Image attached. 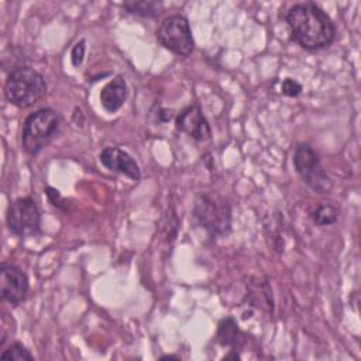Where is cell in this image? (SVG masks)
Returning a JSON list of instances; mask_svg holds the SVG:
<instances>
[{
    "instance_id": "6da1fadb",
    "label": "cell",
    "mask_w": 361,
    "mask_h": 361,
    "mask_svg": "<svg viewBox=\"0 0 361 361\" xmlns=\"http://www.w3.org/2000/svg\"><path fill=\"white\" fill-rule=\"evenodd\" d=\"M290 37L302 48L314 51L329 47L336 38V27L327 13L314 3H299L286 13Z\"/></svg>"
},
{
    "instance_id": "7a4b0ae2",
    "label": "cell",
    "mask_w": 361,
    "mask_h": 361,
    "mask_svg": "<svg viewBox=\"0 0 361 361\" xmlns=\"http://www.w3.org/2000/svg\"><path fill=\"white\" fill-rule=\"evenodd\" d=\"M47 82L44 76L30 66L14 68L4 83V96L7 102L20 109L34 106L44 97Z\"/></svg>"
},
{
    "instance_id": "3957f363",
    "label": "cell",
    "mask_w": 361,
    "mask_h": 361,
    "mask_svg": "<svg viewBox=\"0 0 361 361\" xmlns=\"http://www.w3.org/2000/svg\"><path fill=\"white\" fill-rule=\"evenodd\" d=\"M61 116L49 107L31 113L21 128V147L28 155L39 154L59 133Z\"/></svg>"
},
{
    "instance_id": "277c9868",
    "label": "cell",
    "mask_w": 361,
    "mask_h": 361,
    "mask_svg": "<svg viewBox=\"0 0 361 361\" xmlns=\"http://www.w3.org/2000/svg\"><path fill=\"white\" fill-rule=\"evenodd\" d=\"M192 213L196 223L212 237H226L231 231V207L217 195H199Z\"/></svg>"
},
{
    "instance_id": "5b68a950",
    "label": "cell",
    "mask_w": 361,
    "mask_h": 361,
    "mask_svg": "<svg viewBox=\"0 0 361 361\" xmlns=\"http://www.w3.org/2000/svg\"><path fill=\"white\" fill-rule=\"evenodd\" d=\"M296 173L316 193L326 195L331 190L333 182L323 168L317 152L309 144H299L292 158Z\"/></svg>"
},
{
    "instance_id": "8992f818",
    "label": "cell",
    "mask_w": 361,
    "mask_h": 361,
    "mask_svg": "<svg viewBox=\"0 0 361 361\" xmlns=\"http://www.w3.org/2000/svg\"><path fill=\"white\" fill-rule=\"evenodd\" d=\"M155 35L164 48L179 56H189L195 48L189 21L182 14H171L165 17Z\"/></svg>"
},
{
    "instance_id": "52a82bcc",
    "label": "cell",
    "mask_w": 361,
    "mask_h": 361,
    "mask_svg": "<svg viewBox=\"0 0 361 361\" xmlns=\"http://www.w3.org/2000/svg\"><path fill=\"white\" fill-rule=\"evenodd\" d=\"M8 230L20 237H32L41 231V214L35 200L30 196L18 197L7 209Z\"/></svg>"
},
{
    "instance_id": "ba28073f",
    "label": "cell",
    "mask_w": 361,
    "mask_h": 361,
    "mask_svg": "<svg viewBox=\"0 0 361 361\" xmlns=\"http://www.w3.org/2000/svg\"><path fill=\"white\" fill-rule=\"evenodd\" d=\"M30 282L27 274L11 264H3L0 268V295L1 299L13 306L23 303L28 295Z\"/></svg>"
},
{
    "instance_id": "9c48e42d",
    "label": "cell",
    "mask_w": 361,
    "mask_h": 361,
    "mask_svg": "<svg viewBox=\"0 0 361 361\" xmlns=\"http://www.w3.org/2000/svg\"><path fill=\"white\" fill-rule=\"evenodd\" d=\"M175 126L179 131L197 141L209 140L212 135L209 121L203 116L199 104H190L179 111L175 118Z\"/></svg>"
},
{
    "instance_id": "30bf717a",
    "label": "cell",
    "mask_w": 361,
    "mask_h": 361,
    "mask_svg": "<svg viewBox=\"0 0 361 361\" xmlns=\"http://www.w3.org/2000/svg\"><path fill=\"white\" fill-rule=\"evenodd\" d=\"M99 161L103 166H106L111 172L121 173L133 180H138L141 178V171L138 164L134 161V158L117 148V147H106L99 154Z\"/></svg>"
},
{
    "instance_id": "8fae6325",
    "label": "cell",
    "mask_w": 361,
    "mask_h": 361,
    "mask_svg": "<svg viewBox=\"0 0 361 361\" xmlns=\"http://www.w3.org/2000/svg\"><path fill=\"white\" fill-rule=\"evenodd\" d=\"M127 99V83L123 76H116L100 90V103L109 113L120 110Z\"/></svg>"
},
{
    "instance_id": "7c38bea8",
    "label": "cell",
    "mask_w": 361,
    "mask_h": 361,
    "mask_svg": "<svg viewBox=\"0 0 361 361\" xmlns=\"http://www.w3.org/2000/svg\"><path fill=\"white\" fill-rule=\"evenodd\" d=\"M216 338L221 345H227L233 348H240L245 343V336L240 331L237 323L231 317L223 319L220 322Z\"/></svg>"
},
{
    "instance_id": "4fadbf2b",
    "label": "cell",
    "mask_w": 361,
    "mask_h": 361,
    "mask_svg": "<svg viewBox=\"0 0 361 361\" xmlns=\"http://www.w3.org/2000/svg\"><path fill=\"white\" fill-rule=\"evenodd\" d=\"M124 10L140 17H155L161 13L162 3L159 1H126Z\"/></svg>"
},
{
    "instance_id": "5bb4252c",
    "label": "cell",
    "mask_w": 361,
    "mask_h": 361,
    "mask_svg": "<svg viewBox=\"0 0 361 361\" xmlns=\"http://www.w3.org/2000/svg\"><path fill=\"white\" fill-rule=\"evenodd\" d=\"M312 219L317 226H330L337 221L338 209L330 203H323L312 213Z\"/></svg>"
},
{
    "instance_id": "9a60e30c",
    "label": "cell",
    "mask_w": 361,
    "mask_h": 361,
    "mask_svg": "<svg viewBox=\"0 0 361 361\" xmlns=\"http://www.w3.org/2000/svg\"><path fill=\"white\" fill-rule=\"evenodd\" d=\"M1 360H34L32 354L30 353V350L21 344V343H13L10 344L1 354H0Z\"/></svg>"
},
{
    "instance_id": "2e32d148",
    "label": "cell",
    "mask_w": 361,
    "mask_h": 361,
    "mask_svg": "<svg viewBox=\"0 0 361 361\" xmlns=\"http://www.w3.org/2000/svg\"><path fill=\"white\" fill-rule=\"evenodd\" d=\"M282 93L289 97H296L302 93V85L292 78H285L282 82Z\"/></svg>"
},
{
    "instance_id": "e0dca14e",
    "label": "cell",
    "mask_w": 361,
    "mask_h": 361,
    "mask_svg": "<svg viewBox=\"0 0 361 361\" xmlns=\"http://www.w3.org/2000/svg\"><path fill=\"white\" fill-rule=\"evenodd\" d=\"M85 51H86V42L85 39H80L79 42H76L71 51V61L73 63V66H79L83 62L85 58Z\"/></svg>"
},
{
    "instance_id": "ac0fdd59",
    "label": "cell",
    "mask_w": 361,
    "mask_h": 361,
    "mask_svg": "<svg viewBox=\"0 0 361 361\" xmlns=\"http://www.w3.org/2000/svg\"><path fill=\"white\" fill-rule=\"evenodd\" d=\"M223 358H224V360H240L241 357H240V354H237V351H235V353H231V354L224 355Z\"/></svg>"
},
{
    "instance_id": "d6986e66",
    "label": "cell",
    "mask_w": 361,
    "mask_h": 361,
    "mask_svg": "<svg viewBox=\"0 0 361 361\" xmlns=\"http://www.w3.org/2000/svg\"><path fill=\"white\" fill-rule=\"evenodd\" d=\"M161 360H178V357H175V355H162Z\"/></svg>"
}]
</instances>
